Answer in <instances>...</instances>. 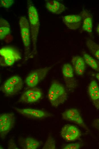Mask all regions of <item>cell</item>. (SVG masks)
I'll use <instances>...</instances> for the list:
<instances>
[{
  "instance_id": "4fadbf2b",
  "label": "cell",
  "mask_w": 99,
  "mask_h": 149,
  "mask_svg": "<svg viewBox=\"0 0 99 149\" xmlns=\"http://www.w3.org/2000/svg\"><path fill=\"white\" fill-rule=\"evenodd\" d=\"M89 97L95 107L99 109V86L96 81L92 80L88 88Z\"/></svg>"
},
{
  "instance_id": "7c38bea8",
  "label": "cell",
  "mask_w": 99,
  "mask_h": 149,
  "mask_svg": "<svg viewBox=\"0 0 99 149\" xmlns=\"http://www.w3.org/2000/svg\"><path fill=\"white\" fill-rule=\"evenodd\" d=\"M63 119L73 122L83 128H86L79 111L76 109H67L62 113Z\"/></svg>"
},
{
  "instance_id": "2e32d148",
  "label": "cell",
  "mask_w": 99,
  "mask_h": 149,
  "mask_svg": "<svg viewBox=\"0 0 99 149\" xmlns=\"http://www.w3.org/2000/svg\"><path fill=\"white\" fill-rule=\"evenodd\" d=\"M71 62L74 72L78 75H82L86 68V64L83 58L78 56H74Z\"/></svg>"
},
{
  "instance_id": "603a6c76",
  "label": "cell",
  "mask_w": 99,
  "mask_h": 149,
  "mask_svg": "<svg viewBox=\"0 0 99 149\" xmlns=\"http://www.w3.org/2000/svg\"><path fill=\"white\" fill-rule=\"evenodd\" d=\"M82 144L80 142H76L68 144L63 148L64 149H79Z\"/></svg>"
},
{
  "instance_id": "ffe728a7",
  "label": "cell",
  "mask_w": 99,
  "mask_h": 149,
  "mask_svg": "<svg viewBox=\"0 0 99 149\" xmlns=\"http://www.w3.org/2000/svg\"><path fill=\"white\" fill-rule=\"evenodd\" d=\"M86 44L90 52L99 61V44L88 39L86 40Z\"/></svg>"
},
{
  "instance_id": "9a60e30c",
  "label": "cell",
  "mask_w": 99,
  "mask_h": 149,
  "mask_svg": "<svg viewBox=\"0 0 99 149\" xmlns=\"http://www.w3.org/2000/svg\"><path fill=\"white\" fill-rule=\"evenodd\" d=\"M80 14L82 21V30L91 34L93 27V19L92 14L89 11L85 9H83Z\"/></svg>"
},
{
  "instance_id": "5b68a950",
  "label": "cell",
  "mask_w": 99,
  "mask_h": 149,
  "mask_svg": "<svg viewBox=\"0 0 99 149\" xmlns=\"http://www.w3.org/2000/svg\"><path fill=\"white\" fill-rule=\"evenodd\" d=\"M23 82L18 76L11 77L4 82L0 87L1 91L5 95L12 96L16 95L22 89Z\"/></svg>"
},
{
  "instance_id": "7a4b0ae2",
  "label": "cell",
  "mask_w": 99,
  "mask_h": 149,
  "mask_svg": "<svg viewBox=\"0 0 99 149\" xmlns=\"http://www.w3.org/2000/svg\"><path fill=\"white\" fill-rule=\"evenodd\" d=\"M48 97L51 105L57 107L65 102L67 95L64 86L59 82L54 81L49 88Z\"/></svg>"
},
{
  "instance_id": "5bb4252c",
  "label": "cell",
  "mask_w": 99,
  "mask_h": 149,
  "mask_svg": "<svg viewBox=\"0 0 99 149\" xmlns=\"http://www.w3.org/2000/svg\"><path fill=\"white\" fill-rule=\"evenodd\" d=\"M63 21L66 26L70 29L76 30L81 25L82 21L80 14H72L62 17Z\"/></svg>"
},
{
  "instance_id": "8992f818",
  "label": "cell",
  "mask_w": 99,
  "mask_h": 149,
  "mask_svg": "<svg viewBox=\"0 0 99 149\" xmlns=\"http://www.w3.org/2000/svg\"><path fill=\"white\" fill-rule=\"evenodd\" d=\"M52 66L46 67L34 70L30 72L26 77L25 82L30 88L36 86L46 77Z\"/></svg>"
},
{
  "instance_id": "52a82bcc",
  "label": "cell",
  "mask_w": 99,
  "mask_h": 149,
  "mask_svg": "<svg viewBox=\"0 0 99 149\" xmlns=\"http://www.w3.org/2000/svg\"><path fill=\"white\" fill-rule=\"evenodd\" d=\"M15 117L13 113H6L0 115V137L4 139L14 127Z\"/></svg>"
},
{
  "instance_id": "d4e9b609",
  "label": "cell",
  "mask_w": 99,
  "mask_h": 149,
  "mask_svg": "<svg viewBox=\"0 0 99 149\" xmlns=\"http://www.w3.org/2000/svg\"><path fill=\"white\" fill-rule=\"evenodd\" d=\"M91 75L95 77L99 81V72L92 73Z\"/></svg>"
},
{
  "instance_id": "cb8c5ba5",
  "label": "cell",
  "mask_w": 99,
  "mask_h": 149,
  "mask_svg": "<svg viewBox=\"0 0 99 149\" xmlns=\"http://www.w3.org/2000/svg\"><path fill=\"white\" fill-rule=\"evenodd\" d=\"M0 6L6 8H9L14 4L13 0H1Z\"/></svg>"
},
{
  "instance_id": "d6986e66",
  "label": "cell",
  "mask_w": 99,
  "mask_h": 149,
  "mask_svg": "<svg viewBox=\"0 0 99 149\" xmlns=\"http://www.w3.org/2000/svg\"><path fill=\"white\" fill-rule=\"evenodd\" d=\"M11 32L10 25L7 21L4 19L0 18V39H4Z\"/></svg>"
},
{
  "instance_id": "4316f807",
  "label": "cell",
  "mask_w": 99,
  "mask_h": 149,
  "mask_svg": "<svg viewBox=\"0 0 99 149\" xmlns=\"http://www.w3.org/2000/svg\"><path fill=\"white\" fill-rule=\"evenodd\" d=\"M96 121L99 124V119H97Z\"/></svg>"
},
{
  "instance_id": "ac0fdd59",
  "label": "cell",
  "mask_w": 99,
  "mask_h": 149,
  "mask_svg": "<svg viewBox=\"0 0 99 149\" xmlns=\"http://www.w3.org/2000/svg\"><path fill=\"white\" fill-rule=\"evenodd\" d=\"M82 54L86 64L94 70L99 72V61L85 51H82Z\"/></svg>"
},
{
  "instance_id": "3957f363",
  "label": "cell",
  "mask_w": 99,
  "mask_h": 149,
  "mask_svg": "<svg viewBox=\"0 0 99 149\" xmlns=\"http://www.w3.org/2000/svg\"><path fill=\"white\" fill-rule=\"evenodd\" d=\"M21 58L20 52L15 47L11 46H5L0 49L1 66H11Z\"/></svg>"
},
{
  "instance_id": "484cf974",
  "label": "cell",
  "mask_w": 99,
  "mask_h": 149,
  "mask_svg": "<svg viewBox=\"0 0 99 149\" xmlns=\"http://www.w3.org/2000/svg\"><path fill=\"white\" fill-rule=\"evenodd\" d=\"M96 32L99 36V23L98 24L96 28Z\"/></svg>"
},
{
  "instance_id": "6da1fadb",
  "label": "cell",
  "mask_w": 99,
  "mask_h": 149,
  "mask_svg": "<svg viewBox=\"0 0 99 149\" xmlns=\"http://www.w3.org/2000/svg\"><path fill=\"white\" fill-rule=\"evenodd\" d=\"M28 13L32 43V49L30 57L37 53V43L40 22L37 10L31 0L27 1Z\"/></svg>"
},
{
  "instance_id": "8fae6325",
  "label": "cell",
  "mask_w": 99,
  "mask_h": 149,
  "mask_svg": "<svg viewBox=\"0 0 99 149\" xmlns=\"http://www.w3.org/2000/svg\"><path fill=\"white\" fill-rule=\"evenodd\" d=\"M61 135L64 140L70 142L77 140L81 136L79 130L75 126L67 124L62 128Z\"/></svg>"
},
{
  "instance_id": "277c9868",
  "label": "cell",
  "mask_w": 99,
  "mask_h": 149,
  "mask_svg": "<svg viewBox=\"0 0 99 149\" xmlns=\"http://www.w3.org/2000/svg\"><path fill=\"white\" fill-rule=\"evenodd\" d=\"M19 25L22 41L24 47L25 59L26 60L30 54L31 36L29 21L24 16H21Z\"/></svg>"
},
{
  "instance_id": "30bf717a",
  "label": "cell",
  "mask_w": 99,
  "mask_h": 149,
  "mask_svg": "<svg viewBox=\"0 0 99 149\" xmlns=\"http://www.w3.org/2000/svg\"><path fill=\"white\" fill-rule=\"evenodd\" d=\"M15 110L19 114L30 118L42 119L51 115L50 113L44 110L31 108H14Z\"/></svg>"
},
{
  "instance_id": "7402d4cb",
  "label": "cell",
  "mask_w": 99,
  "mask_h": 149,
  "mask_svg": "<svg viewBox=\"0 0 99 149\" xmlns=\"http://www.w3.org/2000/svg\"><path fill=\"white\" fill-rule=\"evenodd\" d=\"M55 140L51 136H49L47 138L42 149H55Z\"/></svg>"
},
{
  "instance_id": "ba28073f",
  "label": "cell",
  "mask_w": 99,
  "mask_h": 149,
  "mask_svg": "<svg viewBox=\"0 0 99 149\" xmlns=\"http://www.w3.org/2000/svg\"><path fill=\"white\" fill-rule=\"evenodd\" d=\"M62 72L66 87L70 91H72L77 86V81L75 77L72 65L66 63L63 65Z\"/></svg>"
},
{
  "instance_id": "e0dca14e",
  "label": "cell",
  "mask_w": 99,
  "mask_h": 149,
  "mask_svg": "<svg viewBox=\"0 0 99 149\" xmlns=\"http://www.w3.org/2000/svg\"><path fill=\"white\" fill-rule=\"evenodd\" d=\"M46 7L49 11L56 14L61 13L66 9L64 4L55 0L47 1L46 3Z\"/></svg>"
},
{
  "instance_id": "9c48e42d",
  "label": "cell",
  "mask_w": 99,
  "mask_h": 149,
  "mask_svg": "<svg viewBox=\"0 0 99 149\" xmlns=\"http://www.w3.org/2000/svg\"><path fill=\"white\" fill-rule=\"evenodd\" d=\"M42 96V91L40 89L36 87L30 88L21 95L18 102L26 103H34L40 99Z\"/></svg>"
},
{
  "instance_id": "44dd1931",
  "label": "cell",
  "mask_w": 99,
  "mask_h": 149,
  "mask_svg": "<svg viewBox=\"0 0 99 149\" xmlns=\"http://www.w3.org/2000/svg\"><path fill=\"white\" fill-rule=\"evenodd\" d=\"M40 145V142L31 137L26 138L25 140V148L27 149H36Z\"/></svg>"
}]
</instances>
